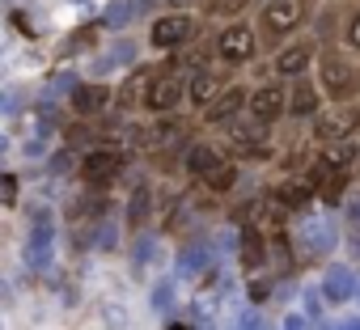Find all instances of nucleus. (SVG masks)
I'll return each mask as SVG.
<instances>
[{"instance_id": "nucleus-17", "label": "nucleus", "mask_w": 360, "mask_h": 330, "mask_svg": "<svg viewBox=\"0 0 360 330\" xmlns=\"http://www.w3.org/2000/svg\"><path fill=\"white\" fill-rule=\"evenodd\" d=\"M238 258H242V267H263L267 263V246H263V233L255 225H246L238 233Z\"/></svg>"}, {"instance_id": "nucleus-29", "label": "nucleus", "mask_w": 360, "mask_h": 330, "mask_svg": "<svg viewBox=\"0 0 360 330\" xmlns=\"http://www.w3.org/2000/svg\"><path fill=\"white\" fill-rule=\"evenodd\" d=\"M347 47H356V51H360V9L347 18Z\"/></svg>"}, {"instance_id": "nucleus-26", "label": "nucleus", "mask_w": 360, "mask_h": 330, "mask_svg": "<svg viewBox=\"0 0 360 330\" xmlns=\"http://www.w3.org/2000/svg\"><path fill=\"white\" fill-rule=\"evenodd\" d=\"M0 204H18V178L13 174H0Z\"/></svg>"}, {"instance_id": "nucleus-12", "label": "nucleus", "mask_w": 360, "mask_h": 330, "mask_svg": "<svg viewBox=\"0 0 360 330\" xmlns=\"http://www.w3.org/2000/svg\"><path fill=\"white\" fill-rule=\"evenodd\" d=\"M68 106H72L77 114L94 119V114H102V110L110 106V85H106V81H81V85H72V89H68Z\"/></svg>"}, {"instance_id": "nucleus-8", "label": "nucleus", "mask_w": 360, "mask_h": 330, "mask_svg": "<svg viewBox=\"0 0 360 330\" xmlns=\"http://www.w3.org/2000/svg\"><path fill=\"white\" fill-rule=\"evenodd\" d=\"M255 51H259V43H255V30H250L246 22H233V26L217 39V55H221L225 64H250Z\"/></svg>"}, {"instance_id": "nucleus-11", "label": "nucleus", "mask_w": 360, "mask_h": 330, "mask_svg": "<svg viewBox=\"0 0 360 330\" xmlns=\"http://www.w3.org/2000/svg\"><path fill=\"white\" fill-rule=\"evenodd\" d=\"M318 55V43L314 39H297V43H288V47H280L276 51V77H305L309 72V60Z\"/></svg>"}, {"instance_id": "nucleus-20", "label": "nucleus", "mask_w": 360, "mask_h": 330, "mask_svg": "<svg viewBox=\"0 0 360 330\" xmlns=\"http://www.w3.org/2000/svg\"><path fill=\"white\" fill-rule=\"evenodd\" d=\"M187 93H191V102H195V106H204V110H208V106H212V98H217V77H212L208 68H200V72L191 77V89H187Z\"/></svg>"}, {"instance_id": "nucleus-19", "label": "nucleus", "mask_w": 360, "mask_h": 330, "mask_svg": "<svg viewBox=\"0 0 360 330\" xmlns=\"http://www.w3.org/2000/svg\"><path fill=\"white\" fill-rule=\"evenodd\" d=\"M309 195H314L309 178H305V183H284V187H276V204H284L288 212H309Z\"/></svg>"}, {"instance_id": "nucleus-14", "label": "nucleus", "mask_w": 360, "mask_h": 330, "mask_svg": "<svg viewBox=\"0 0 360 330\" xmlns=\"http://www.w3.org/2000/svg\"><path fill=\"white\" fill-rule=\"evenodd\" d=\"M115 174H119V152H110V148L85 152V161H81V178H85L89 187H102V183H110Z\"/></svg>"}, {"instance_id": "nucleus-22", "label": "nucleus", "mask_w": 360, "mask_h": 330, "mask_svg": "<svg viewBox=\"0 0 360 330\" xmlns=\"http://www.w3.org/2000/svg\"><path fill=\"white\" fill-rule=\"evenodd\" d=\"M174 296H178V279H174V275L157 279V284H153V313H165V309L174 305Z\"/></svg>"}, {"instance_id": "nucleus-4", "label": "nucleus", "mask_w": 360, "mask_h": 330, "mask_svg": "<svg viewBox=\"0 0 360 330\" xmlns=\"http://www.w3.org/2000/svg\"><path fill=\"white\" fill-rule=\"evenodd\" d=\"M183 98H187V77H178V72H161L144 89V106L153 114H161V119H169L178 106H183Z\"/></svg>"}, {"instance_id": "nucleus-36", "label": "nucleus", "mask_w": 360, "mask_h": 330, "mask_svg": "<svg viewBox=\"0 0 360 330\" xmlns=\"http://www.w3.org/2000/svg\"><path fill=\"white\" fill-rule=\"evenodd\" d=\"M5 148H9V140H5V136H0V152H5Z\"/></svg>"}, {"instance_id": "nucleus-1", "label": "nucleus", "mask_w": 360, "mask_h": 330, "mask_svg": "<svg viewBox=\"0 0 360 330\" xmlns=\"http://www.w3.org/2000/svg\"><path fill=\"white\" fill-rule=\"evenodd\" d=\"M318 72H322V89H326L335 102H352V98L360 93V72H356L352 60H343V51L326 47V51L318 55Z\"/></svg>"}, {"instance_id": "nucleus-25", "label": "nucleus", "mask_w": 360, "mask_h": 330, "mask_svg": "<svg viewBox=\"0 0 360 330\" xmlns=\"http://www.w3.org/2000/svg\"><path fill=\"white\" fill-rule=\"evenodd\" d=\"M144 220H148V191H136L131 195V225L140 229Z\"/></svg>"}, {"instance_id": "nucleus-7", "label": "nucleus", "mask_w": 360, "mask_h": 330, "mask_svg": "<svg viewBox=\"0 0 360 330\" xmlns=\"http://www.w3.org/2000/svg\"><path fill=\"white\" fill-rule=\"evenodd\" d=\"M356 292H360V279H356V267L352 263H330L326 271H322V284H318V296L326 301V305H347V301H356Z\"/></svg>"}, {"instance_id": "nucleus-30", "label": "nucleus", "mask_w": 360, "mask_h": 330, "mask_svg": "<svg viewBox=\"0 0 360 330\" xmlns=\"http://www.w3.org/2000/svg\"><path fill=\"white\" fill-rule=\"evenodd\" d=\"M280 330H309V322H305V313H284Z\"/></svg>"}, {"instance_id": "nucleus-35", "label": "nucleus", "mask_w": 360, "mask_h": 330, "mask_svg": "<svg viewBox=\"0 0 360 330\" xmlns=\"http://www.w3.org/2000/svg\"><path fill=\"white\" fill-rule=\"evenodd\" d=\"M169 330H191V326H187V322H174V326H169Z\"/></svg>"}, {"instance_id": "nucleus-34", "label": "nucleus", "mask_w": 360, "mask_h": 330, "mask_svg": "<svg viewBox=\"0 0 360 330\" xmlns=\"http://www.w3.org/2000/svg\"><path fill=\"white\" fill-rule=\"evenodd\" d=\"M165 5H169V9L178 13V9H187V5H191V0H165Z\"/></svg>"}, {"instance_id": "nucleus-18", "label": "nucleus", "mask_w": 360, "mask_h": 330, "mask_svg": "<svg viewBox=\"0 0 360 330\" xmlns=\"http://www.w3.org/2000/svg\"><path fill=\"white\" fill-rule=\"evenodd\" d=\"M221 165H225V161H221V152H217L212 144H191V148H187V170H191L195 178H208V174H217Z\"/></svg>"}, {"instance_id": "nucleus-23", "label": "nucleus", "mask_w": 360, "mask_h": 330, "mask_svg": "<svg viewBox=\"0 0 360 330\" xmlns=\"http://www.w3.org/2000/svg\"><path fill=\"white\" fill-rule=\"evenodd\" d=\"M153 254H157V242H153V237H140V242H136V254H131V267H136V275H140V271L153 263Z\"/></svg>"}, {"instance_id": "nucleus-32", "label": "nucleus", "mask_w": 360, "mask_h": 330, "mask_svg": "<svg viewBox=\"0 0 360 330\" xmlns=\"http://www.w3.org/2000/svg\"><path fill=\"white\" fill-rule=\"evenodd\" d=\"M238 330H263V317L255 313V309H246V317H242V326Z\"/></svg>"}, {"instance_id": "nucleus-6", "label": "nucleus", "mask_w": 360, "mask_h": 330, "mask_svg": "<svg viewBox=\"0 0 360 330\" xmlns=\"http://www.w3.org/2000/svg\"><path fill=\"white\" fill-rule=\"evenodd\" d=\"M301 22H305V5H301V0H267V9H263V34L271 43L297 34Z\"/></svg>"}, {"instance_id": "nucleus-3", "label": "nucleus", "mask_w": 360, "mask_h": 330, "mask_svg": "<svg viewBox=\"0 0 360 330\" xmlns=\"http://www.w3.org/2000/svg\"><path fill=\"white\" fill-rule=\"evenodd\" d=\"M297 246H301L305 258H326V254L339 246V229H335L326 216L305 212V220L297 225Z\"/></svg>"}, {"instance_id": "nucleus-38", "label": "nucleus", "mask_w": 360, "mask_h": 330, "mask_svg": "<svg viewBox=\"0 0 360 330\" xmlns=\"http://www.w3.org/2000/svg\"><path fill=\"white\" fill-rule=\"evenodd\" d=\"M356 296H360V292H356Z\"/></svg>"}, {"instance_id": "nucleus-5", "label": "nucleus", "mask_w": 360, "mask_h": 330, "mask_svg": "<svg viewBox=\"0 0 360 330\" xmlns=\"http://www.w3.org/2000/svg\"><path fill=\"white\" fill-rule=\"evenodd\" d=\"M191 39H195V18H187V13H165L148 30V43L157 51H183Z\"/></svg>"}, {"instance_id": "nucleus-15", "label": "nucleus", "mask_w": 360, "mask_h": 330, "mask_svg": "<svg viewBox=\"0 0 360 330\" xmlns=\"http://www.w3.org/2000/svg\"><path fill=\"white\" fill-rule=\"evenodd\" d=\"M292 119H318V110H322V102H318V89L305 81V77H297L292 81V93H288V106H284Z\"/></svg>"}, {"instance_id": "nucleus-37", "label": "nucleus", "mask_w": 360, "mask_h": 330, "mask_svg": "<svg viewBox=\"0 0 360 330\" xmlns=\"http://www.w3.org/2000/svg\"><path fill=\"white\" fill-rule=\"evenodd\" d=\"M0 330H5V326H0Z\"/></svg>"}, {"instance_id": "nucleus-16", "label": "nucleus", "mask_w": 360, "mask_h": 330, "mask_svg": "<svg viewBox=\"0 0 360 330\" xmlns=\"http://www.w3.org/2000/svg\"><path fill=\"white\" fill-rule=\"evenodd\" d=\"M242 106H246V93H242V89H225V93L204 110V119H208V123H233V119L242 114Z\"/></svg>"}, {"instance_id": "nucleus-13", "label": "nucleus", "mask_w": 360, "mask_h": 330, "mask_svg": "<svg viewBox=\"0 0 360 330\" xmlns=\"http://www.w3.org/2000/svg\"><path fill=\"white\" fill-rule=\"evenodd\" d=\"M360 127V106H339V110H318V123H314V131H318V140H343V136H352Z\"/></svg>"}, {"instance_id": "nucleus-27", "label": "nucleus", "mask_w": 360, "mask_h": 330, "mask_svg": "<svg viewBox=\"0 0 360 330\" xmlns=\"http://www.w3.org/2000/svg\"><path fill=\"white\" fill-rule=\"evenodd\" d=\"M301 313H305V322H309V326H314V322H322V296H318V292H314V296L305 292V309H301Z\"/></svg>"}, {"instance_id": "nucleus-10", "label": "nucleus", "mask_w": 360, "mask_h": 330, "mask_svg": "<svg viewBox=\"0 0 360 330\" xmlns=\"http://www.w3.org/2000/svg\"><path fill=\"white\" fill-rule=\"evenodd\" d=\"M246 106H250V119H255V127H271V123L284 114V106H288V93H284L280 85H263V89H255V93L246 98Z\"/></svg>"}, {"instance_id": "nucleus-24", "label": "nucleus", "mask_w": 360, "mask_h": 330, "mask_svg": "<svg viewBox=\"0 0 360 330\" xmlns=\"http://www.w3.org/2000/svg\"><path fill=\"white\" fill-rule=\"evenodd\" d=\"M233 178H238V170H233V165H221V170H217V174H208L204 183H208L212 191H229V187H233Z\"/></svg>"}, {"instance_id": "nucleus-31", "label": "nucleus", "mask_w": 360, "mask_h": 330, "mask_svg": "<svg viewBox=\"0 0 360 330\" xmlns=\"http://www.w3.org/2000/svg\"><path fill=\"white\" fill-rule=\"evenodd\" d=\"M267 292H271V284H267V279H255V284H250V301H255V305H259V301H267Z\"/></svg>"}, {"instance_id": "nucleus-28", "label": "nucleus", "mask_w": 360, "mask_h": 330, "mask_svg": "<svg viewBox=\"0 0 360 330\" xmlns=\"http://www.w3.org/2000/svg\"><path fill=\"white\" fill-rule=\"evenodd\" d=\"M22 152H26V157H47V136H30Z\"/></svg>"}, {"instance_id": "nucleus-21", "label": "nucleus", "mask_w": 360, "mask_h": 330, "mask_svg": "<svg viewBox=\"0 0 360 330\" xmlns=\"http://www.w3.org/2000/svg\"><path fill=\"white\" fill-rule=\"evenodd\" d=\"M136 18H140L136 0H110L106 13H102V26H127V22H136Z\"/></svg>"}, {"instance_id": "nucleus-33", "label": "nucleus", "mask_w": 360, "mask_h": 330, "mask_svg": "<svg viewBox=\"0 0 360 330\" xmlns=\"http://www.w3.org/2000/svg\"><path fill=\"white\" fill-rule=\"evenodd\" d=\"M330 330H360V317H347V322H339V326H330Z\"/></svg>"}, {"instance_id": "nucleus-9", "label": "nucleus", "mask_w": 360, "mask_h": 330, "mask_svg": "<svg viewBox=\"0 0 360 330\" xmlns=\"http://www.w3.org/2000/svg\"><path fill=\"white\" fill-rule=\"evenodd\" d=\"M136 55H140V47H136L131 39H115V43H106V47L94 55L89 77H115V72L131 68V64H136Z\"/></svg>"}, {"instance_id": "nucleus-2", "label": "nucleus", "mask_w": 360, "mask_h": 330, "mask_svg": "<svg viewBox=\"0 0 360 330\" xmlns=\"http://www.w3.org/2000/svg\"><path fill=\"white\" fill-rule=\"evenodd\" d=\"M51 258H56V216H51V208H34L30 237H26V263L34 271H47Z\"/></svg>"}]
</instances>
